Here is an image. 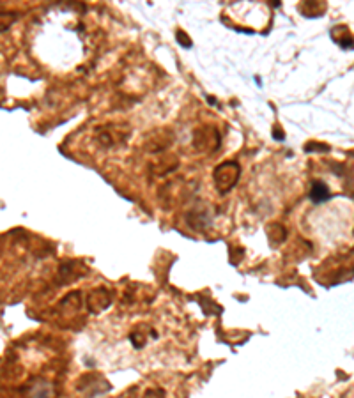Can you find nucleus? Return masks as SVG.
I'll list each match as a JSON object with an SVG mask.
<instances>
[{
    "mask_svg": "<svg viewBox=\"0 0 354 398\" xmlns=\"http://www.w3.org/2000/svg\"><path fill=\"white\" fill-rule=\"evenodd\" d=\"M327 197H329V190L326 188V184L315 182L314 190H312V199H314V202H324V200H327Z\"/></svg>",
    "mask_w": 354,
    "mask_h": 398,
    "instance_id": "f257e3e1",
    "label": "nucleus"
}]
</instances>
